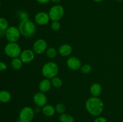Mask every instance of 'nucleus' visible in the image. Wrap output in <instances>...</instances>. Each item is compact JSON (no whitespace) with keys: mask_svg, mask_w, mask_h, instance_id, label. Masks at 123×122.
I'll return each mask as SVG.
<instances>
[{"mask_svg":"<svg viewBox=\"0 0 123 122\" xmlns=\"http://www.w3.org/2000/svg\"><path fill=\"white\" fill-rule=\"evenodd\" d=\"M9 25L7 19L4 17H0V29L6 31Z\"/></svg>","mask_w":123,"mask_h":122,"instance_id":"24","label":"nucleus"},{"mask_svg":"<svg viewBox=\"0 0 123 122\" xmlns=\"http://www.w3.org/2000/svg\"><path fill=\"white\" fill-rule=\"evenodd\" d=\"M49 17L52 21H60L64 16V8L62 6L56 4L50 7L49 12Z\"/></svg>","mask_w":123,"mask_h":122,"instance_id":"5","label":"nucleus"},{"mask_svg":"<svg viewBox=\"0 0 123 122\" xmlns=\"http://www.w3.org/2000/svg\"><path fill=\"white\" fill-rule=\"evenodd\" d=\"M50 20L48 13L45 11H39L34 16V22L40 26L47 25Z\"/></svg>","mask_w":123,"mask_h":122,"instance_id":"9","label":"nucleus"},{"mask_svg":"<svg viewBox=\"0 0 123 122\" xmlns=\"http://www.w3.org/2000/svg\"><path fill=\"white\" fill-rule=\"evenodd\" d=\"M33 102L36 106L42 108L47 104L48 98L45 93L39 91L34 94Z\"/></svg>","mask_w":123,"mask_h":122,"instance_id":"10","label":"nucleus"},{"mask_svg":"<svg viewBox=\"0 0 123 122\" xmlns=\"http://www.w3.org/2000/svg\"><path fill=\"white\" fill-rule=\"evenodd\" d=\"M50 1H51L52 2H54V3L58 4L60 3V2H61V0H50Z\"/></svg>","mask_w":123,"mask_h":122,"instance_id":"32","label":"nucleus"},{"mask_svg":"<svg viewBox=\"0 0 123 122\" xmlns=\"http://www.w3.org/2000/svg\"><path fill=\"white\" fill-rule=\"evenodd\" d=\"M92 1H94V2H102L103 1H104V0H92Z\"/></svg>","mask_w":123,"mask_h":122,"instance_id":"33","label":"nucleus"},{"mask_svg":"<svg viewBox=\"0 0 123 122\" xmlns=\"http://www.w3.org/2000/svg\"><path fill=\"white\" fill-rule=\"evenodd\" d=\"M7 69V66L4 62H0V71H5Z\"/></svg>","mask_w":123,"mask_h":122,"instance_id":"28","label":"nucleus"},{"mask_svg":"<svg viewBox=\"0 0 123 122\" xmlns=\"http://www.w3.org/2000/svg\"><path fill=\"white\" fill-rule=\"evenodd\" d=\"M55 111L56 112L60 114H62L65 113L66 111V106L62 103H58L56 104L55 106Z\"/></svg>","mask_w":123,"mask_h":122,"instance_id":"23","label":"nucleus"},{"mask_svg":"<svg viewBox=\"0 0 123 122\" xmlns=\"http://www.w3.org/2000/svg\"><path fill=\"white\" fill-rule=\"evenodd\" d=\"M42 111L43 114L48 117L53 116L56 112L55 108L50 104H46L42 108Z\"/></svg>","mask_w":123,"mask_h":122,"instance_id":"16","label":"nucleus"},{"mask_svg":"<svg viewBox=\"0 0 123 122\" xmlns=\"http://www.w3.org/2000/svg\"><path fill=\"white\" fill-rule=\"evenodd\" d=\"M18 17H19V19H20L21 21L29 19L28 13L27 12L25 11H23V10L19 11L18 13Z\"/></svg>","mask_w":123,"mask_h":122,"instance_id":"25","label":"nucleus"},{"mask_svg":"<svg viewBox=\"0 0 123 122\" xmlns=\"http://www.w3.org/2000/svg\"><path fill=\"white\" fill-rule=\"evenodd\" d=\"M23 63H24L19 57L12 59L11 61V66L14 70H19L22 67Z\"/></svg>","mask_w":123,"mask_h":122,"instance_id":"18","label":"nucleus"},{"mask_svg":"<svg viewBox=\"0 0 123 122\" xmlns=\"http://www.w3.org/2000/svg\"><path fill=\"white\" fill-rule=\"evenodd\" d=\"M73 48L69 44H63L59 47L58 52L62 57H67L72 54Z\"/></svg>","mask_w":123,"mask_h":122,"instance_id":"13","label":"nucleus"},{"mask_svg":"<svg viewBox=\"0 0 123 122\" xmlns=\"http://www.w3.org/2000/svg\"><path fill=\"white\" fill-rule=\"evenodd\" d=\"M52 86L50 79L44 78L40 82L39 84H38V89L40 92L45 93L50 90Z\"/></svg>","mask_w":123,"mask_h":122,"instance_id":"14","label":"nucleus"},{"mask_svg":"<svg viewBox=\"0 0 123 122\" xmlns=\"http://www.w3.org/2000/svg\"><path fill=\"white\" fill-rule=\"evenodd\" d=\"M90 92L92 96L98 97L102 92V86L98 83H94L90 86Z\"/></svg>","mask_w":123,"mask_h":122,"instance_id":"15","label":"nucleus"},{"mask_svg":"<svg viewBox=\"0 0 123 122\" xmlns=\"http://www.w3.org/2000/svg\"><path fill=\"white\" fill-rule=\"evenodd\" d=\"M59 72V67L54 62H48L43 65L42 68V74L45 78L52 79L57 76Z\"/></svg>","mask_w":123,"mask_h":122,"instance_id":"3","label":"nucleus"},{"mask_svg":"<svg viewBox=\"0 0 123 122\" xmlns=\"http://www.w3.org/2000/svg\"><path fill=\"white\" fill-rule=\"evenodd\" d=\"M67 66L69 69L73 71H77L80 69L82 63L80 60L75 56H70L67 59Z\"/></svg>","mask_w":123,"mask_h":122,"instance_id":"12","label":"nucleus"},{"mask_svg":"<svg viewBox=\"0 0 123 122\" xmlns=\"http://www.w3.org/2000/svg\"><path fill=\"white\" fill-rule=\"evenodd\" d=\"M36 1L41 4H45L48 3L49 1H50V0H36Z\"/></svg>","mask_w":123,"mask_h":122,"instance_id":"29","label":"nucleus"},{"mask_svg":"<svg viewBox=\"0 0 123 122\" xmlns=\"http://www.w3.org/2000/svg\"><path fill=\"white\" fill-rule=\"evenodd\" d=\"M6 37V30L0 29V37Z\"/></svg>","mask_w":123,"mask_h":122,"instance_id":"30","label":"nucleus"},{"mask_svg":"<svg viewBox=\"0 0 123 122\" xmlns=\"http://www.w3.org/2000/svg\"><path fill=\"white\" fill-rule=\"evenodd\" d=\"M94 122H108V120L105 117H103V116H98L94 120Z\"/></svg>","mask_w":123,"mask_h":122,"instance_id":"27","label":"nucleus"},{"mask_svg":"<svg viewBox=\"0 0 123 122\" xmlns=\"http://www.w3.org/2000/svg\"><path fill=\"white\" fill-rule=\"evenodd\" d=\"M61 23L60 21H52L50 25L51 29L54 31H58L61 29Z\"/></svg>","mask_w":123,"mask_h":122,"instance_id":"26","label":"nucleus"},{"mask_svg":"<svg viewBox=\"0 0 123 122\" xmlns=\"http://www.w3.org/2000/svg\"><path fill=\"white\" fill-rule=\"evenodd\" d=\"M116 1H118V2H121V1H123V0H116Z\"/></svg>","mask_w":123,"mask_h":122,"instance_id":"34","label":"nucleus"},{"mask_svg":"<svg viewBox=\"0 0 123 122\" xmlns=\"http://www.w3.org/2000/svg\"><path fill=\"white\" fill-rule=\"evenodd\" d=\"M35 56L36 53L32 49H25L22 51L19 57L24 63H28L33 61Z\"/></svg>","mask_w":123,"mask_h":122,"instance_id":"11","label":"nucleus"},{"mask_svg":"<svg viewBox=\"0 0 123 122\" xmlns=\"http://www.w3.org/2000/svg\"><path fill=\"white\" fill-rule=\"evenodd\" d=\"M34 110L31 106H26L22 108L19 114V120L22 122H31L34 117Z\"/></svg>","mask_w":123,"mask_h":122,"instance_id":"6","label":"nucleus"},{"mask_svg":"<svg viewBox=\"0 0 123 122\" xmlns=\"http://www.w3.org/2000/svg\"><path fill=\"white\" fill-rule=\"evenodd\" d=\"M21 35L25 38H31L33 37L36 32V26L32 20H28L20 21L18 26Z\"/></svg>","mask_w":123,"mask_h":122,"instance_id":"2","label":"nucleus"},{"mask_svg":"<svg viewBox=\"0 0 123 122\" xmlns=\"http://www.w3.org/2000/svg\"><path fill=\"white\" fill-rule=\"evenodd\" d=\"M20 32L18 27L11 26L6 31V38L8 43H17L20 38Z\"/></svg>","mask_w":123,"mask_h":122,"instance_id":"7","label":"nucleus"},{"mask_svg":"<svg viewBox=\"0 0 123 122\" xmlns=\"http://www.w3.org/2000/svg\"><path fill=\"white\" fill-rule=\"evenodd\" d=\"M4 53L8 57L13 59L19 57L22 52L20 45L17 43H8L5 45Z\"/></svg>","mask_w":123,"mask_h":122,"instance_id":"4","label":"nucleus"},{"mask_svg":"<svg viewBox=\"0 0 123 122\" xmlns=\"http://www.w3.org/2000/svg\"><path fill=\"white\" fill-rule=\"evenodd\" d=\"M34 110L35 113H37V112H39L41 110H42V109H41V108L39 107V106H36V108H35L34 109Z\"/></svg>","mask_w":123,"mask_h":122,"instance_id":"31","label":"nucleus"},{"mask_svg":"<svg viewBox=\"0 0 123 122\" xmlns=\"http://www.w3.org/2000/svg\"><path fill=\"white\" fill-rule=\"evenodd\" d=\"M22 122V121H20V120H18V122Z\"/></svg>","mask_w":123,"mask_h":122,"instance_id":"35","label":"nucleus"},{"mask_svg":"<svg viewBox=\"0 0 123 122\" xmlns=\"http://www.w3.org/2000/svg\"><path fill=\"white\" fill-rule=\"evenodd\" d=\"M87 112L92 116L98 117L104 110V103L98 97L91 96L86 100L85 104Z\"/></svg>","mask_w":123,"mask_h":122,"instance_id":"1","label":"nucleus"},{"mask_svg":"<svg viewBox=\"0 0 123 122\" xmlns=\"http://www.w3.org/2000/svg\"><path fill=\"white\" fill-rule=\"evenodd\" d=\"M80 72L84 74H88L92 71V67L90 64H84L81 66L80 69Z\"/></svg>","mask_w":123,"mask_h":122,"instance_id":"22","label":"nucleus"},{"mask_svg":"<svg viewBox=\"0 0 123 122\" xmlns=\"http://www.w3.org/2000/svg\"><path fill=\"white\" fill-rule=\"evenodd\" d=\"M48 47V43L43 38H39L34 42L32 49L36 55H42L46 52Z\"/></svg>","mask_w":123,"mask_h":122,"instance_id":"8","label":"nucleus"},{"mask_svg":"<svg viewBox=\"0 0 123 122\" xmlns=\"http://www.w3.org/2000/svg\"><path fill=\"white\" fill-rule=\"evenodd\" d=\"M59 120L60 122H74V118L73 116L68 114L64 113L60 114Z\"/></svg>","mask_w":123,"mask_h":122,"instance_id":"20","label":"nucleus"},{"mask_svg":"<svg viewBox=\"0 0 123 122\" xmlns=\"http://www.w3.org/2000/svg\"><path fill=\"white\" fill-rule=\"evenodd\" d=\"M1 1H0V8H1Z\"/></svg>","mask_w":123,"mask_h":122,"instance_id":"36","label":"nucleus"},{"mask_svg":"<svg viewBox=\"0 0 123 122\" xmlns=\"http://www.w3.org/2000/svg\"><path fill=\"white\" fill-rule=\"evenodd\" d=\"M52 86L55 88H60L62 85V81L60 77L56 76L50 79Z\"/></svg>","mask_w":123,"mask_h":122,"instance_id":"21","label":"nucleus"},{"mask_svg":"<svg viewBox=\"0 0 123 122\" xmlns=\"http://www.w3.org/2000/svg\"><path fill=\"white\" fill-rule=\"evenodd\" d=\"M12 99V94L10 92L6 90H0V102L7 103Z\"/></svg>","mask_w":123,"mask_h":122,"instance_id":"17","label":"nucleus"},{"mask_svg":"<svg viewBox=\"0 0 123 122\" xmlns=\"http://www.w3.org/2000/svg\"><path fill=\"white\" fill-rule=\"evenodd\" d=\"M46 56L49 59H54L57 56L58 51L56 49L53 47H49L46 50Z\"/></svg>","mask_w":123,"mask_h":122,"instance_id":"19","label":"nucleus"}]
</instances>
